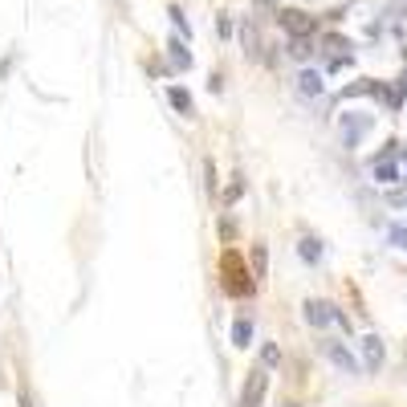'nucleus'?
I'll list each match as a JSON object with an SVG mask.
<instances>
[{
  "mask_svg": "<svg viewBox=\"0 0 407 407\" xmlns=\"http://www.w3.org/2000/svg\"><path fill=\"white\" fill-rule=\"evenodd\" d=\"M277 21H281V29H286L289 37H310L313 29H318V21H313L310 13H302V8H281Z\"/></svg>",
  "mask_w": 407,
  "mask_h": 407,
  "instance_id": "obj_1",
  "label": "nucleus"
},
{
  "mask_svg": "<svg viewBox=\"0 0 407 407\" xmlns=\"http://www.w3.org/2000/svg\"><path fill=\"white\" fill-rule=\"evenodd\" d=\"M371 131V114H342V143L359 147V139Z\"/></svg>",
  "mask_w": 407,
  "mask_h": 407,
  "instance_id": "obj_2",
  "label": "nucleus"
},
{
  "mask_svg": "<svg viewBox=\"0 0 407 407\" xmlns=\"http://www.w3.org/2000/svg\"><path fill=\"white\" fill-rule=\"evenodd\" d=\"M265 387H269V375H265V371H253L249 383H244V391H240V407H261Z\"/></svg>",
  "mask_w": 407,
  "mask_h": 407,
  "instance_id": "obj_3",
  "label": "nucleus"
},
{
  "mask_svg": "<svg viewBox=\"0 0 407 407\" xmlns=\"http://www.w3.org/2000/svg\"><path fill=\"white\" fill-rule=\"evenodd\" d=\"M387 359V350H383V338L379 334H367L362 338V362H367V371H379Z\"/></svg>",
  "mask_w": 407,
  "mask_h": 407,
  "instance_id": "obj_4",
  "label": "nucleus"
},
{
  "mask_svg": "<svg viewBox=\"0 0 407 407\" xmlns=\"http://www.w3.org/2000/svg\"><path fill=\"white\" fill-rule=\"evenodd\" d=\"M326 359L334 362V367H342L346 375H359V359H355L342 342H326Z\"/></svg>",
  "mask_w": 407,
  "mask_h": 407,
  "instance_id": "obj_5",
  "label": "nucleus"
},
{
  "mask_svg": "<svg viewBox=\"0 0 407 407\" xmlns=\"http://www.w3.org/2000/svg\"><path fill=\"white\" fill-rule=\"evenodd\" d=\"M306 322L310 326H330V322H338V310L330 302H306Z\"/></svg>",
  "mask_w": 407,
  "mask_h": 407,
  "instance_id": "obj_6",
  "label": "nucleus"
},
{
  "mask_svg": "<svg viewBox=\"0 0 407 407\" xmlns=\"http://www.w3.org/2000/svg\"><path fill=\"white\" fill-rule=\"evenodd\" d=\"M322 90H326V86H322V73L318 70H302L297 73V94L302 98H322Z\"/></svg>",
  "mask_w": 407,
  "mask_h": 407,
  "instance_id": "obj_7",
  "label": "nucleus"
},
{
  "mask_svg": "<svg viewBox=\"0 0 407 407\" xmlns=\"http://www.w3.org/2000/svg\"><path fill=\"white\" fill-rule=\"evenodd\" d=\"M168 102L179 110V114H184V119H192V94H188L184 86H171V90H168Z\"/></svg>",
  "mask_w": 407,
  "mask_h": 407,
  "instance_id": "obj_8",
  "label": "nucleus"
},
{
  "mask_svg": "<svg viewBox=\"0 0 407 407\" xmlns=\"http://www.w3.org/2000/svg\"><path fill=\"white\" fill-rule=\"evenodd\" d=\"M232 342H237L240 350L253 346V322H249V318H237V322H232Z\"/></svg>",
  "mask_w": 407,
  "mask_h": 407,
  "instance_id": "obj_9",
  "label": "nucleus"
},
{
  "mask_svg": "<svg viewBox=\"0 0 407 407\" xmlns=\"http://www.w3.org/2000/svg\"><path fill=\"white\" fill-rule=\"evenodd\" d=\"M310 53H313V41H310V37H293V41H289V57H297V61H306Z\"/></svg>",
  "mask_w": 407,
  "mask_h": 407,
  "instance_id": "obj_10",
  "label": "nucleus"
},
{
  "mask_svg": "<svg viewBox=\"0 0 407 407\" xmlns=\"http://www.w3.org/2000/svg\"><path fill=\"white\" fill-rule=\"evenodd\" d=\"M171 61H175V66H179V70H188V66H192V53H188V49H184V41H171Z\"/></svg>",
  "mask_w": 407,
  "mask_h": 407,
  "instance_id": "obj_11",
  "label": "nucleus"
},
{
  "mask_svg": "<svg viewBox=\"0 0 407 407\" xmlns=\"http://www.w3.org/2000/svg\"><path fill=\"white\" fill-rule=\"evenodd\" d=\"M387 240H391L395 249H404L407 253V224H391V228H387Z\"/></svg>",
  "mask_w": 407,
  "mask_h": 407,
  "instance_id": "obj_12",
  "label": "nucleus"
},
{
  "mask_svg": "<svg viewBox=\"0 0 407 407\" xmlns=\"http://www.w3.org/2000/svg\"><path fill=\"white\" fill-rule=\"evenodd\" d=\"M297 253H302V261H322V244H318V240H302V249H297Z\"/></svg>",
  "mask_w": 407,
  "mask_h": 407,
  "instance_id": "obj_13",
  "label": "nucleus"
},
{
  "mask_svg": "<svg viewBox=\"0 0 407 407\" xmlns=\"http://www.w3.org/2000/svg\"><path fill=\"white\" fill-rule=\"evenodd\" d=\"M261 362H265V367H277V362H281V350H277V342H265V346H261Z\"/></svg>",
  "mask_w": 407,
  "mask_h": 407,
  "instance_id": "obj_14",
  "label": "nucleus"
},
{
  "mask_svg": "<svg viewBox=\"0 0 407 407\" xmlns=\"http://www.w3.org/2000/svg\"><path fill=\"white\" fill-rule=\"evenodd\" d=\"M326 49H330V53H338V57H346L350 41H346V37H338V33H330V37H326Z\"/></svg>",
  "mask_w": 407,
  "mask_h": 407,
  "instance_id": "obj_15",
  "label": "nucleus"
},
{
  "mask_svg": "<svg viewBox=\"0 0 407 407\" xmlns=\"http://www.w3.org/2000/svg\"><path fill=\"white\" fill-rule=\"evenodd\" d=\"M171 24H175L179 33H188V37H192V24H188V17H184V13H179L175 4H171Z\"/></svg>",
  "mask_w": 407,
  "mask_h": 407,
  "instance_id": "obj_16",
  "label": "nucleus"
},
{
  "mask_svg": "<svg viewBox=\"0 0 407 407\" xmlns=\"http://www.w3.org/2000/svg\"><path fill=\"white\" fill-rule=\"evenodd\" d=\"M253 261H257V277H265V265H269V253H265V244H253Z\"/></svg>",
  "mask_w": 407,
  "mask_h": 407,
  "instance_id": "obj_17",
  "label": "nucleus"
},
{
  "mask_svg": "<svg viewBox=\"0 0 407 407\" xmlns=\"http://www.w3.org/2000/svg\"><path fill=\"white\" fill-rule=\"evenodd\" d=\"M216 33L228 37V33H232V21H228V17H216Z\"/></svg>",
  "mask_w": 407,
  "mask_h": 407,
  "instance_id": "obj_18",
  "label": "nucleus"
},
{
  "mask_svg": "<svg viewBox=\"0 0 407 407\" xmlns=\"http://www.w3.org/2000/svg\"><path fill=\"white\" fill-rule=\"evenodd\" d=\"M21 407H33V404H29V395H21Z\"/></svg>",
  "mask_w": 407,
  "mask_h": 407,
  "instance_id": "obj_19",
  "label": "nucleus"
},
{
  "mask_svg": "<svg viewBox=\"0 0 407 407\" xmlns=\"http://www.w3.org/2000/svg\"><path fill=\"white\" fill-rule=\"evenodd\" d=\"M404 159H407V151H404Z\"/></svg>",
  "mask_w": 407,
  "mask_h": 407,
  "instance_id": "obj_20",
  "label": "nucleus"
}]
</instances>
